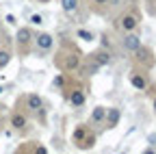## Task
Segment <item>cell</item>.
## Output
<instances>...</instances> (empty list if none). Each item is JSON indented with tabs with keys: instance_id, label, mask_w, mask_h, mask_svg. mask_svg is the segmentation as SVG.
I'll use <instances>...</instances> for the list:
<instances>
[{
	"instance_id": "cell-16",
	"label": "cell",
	"mask_w": 156,
	"mask_h": 154,
	"mask_svg": "<svg viewBox=\"0 0 156 154\" xmlns=\"http://www.w3.org/2000/svg\"><path fill=\"white\" fill-rule=\"evenodd\" d=\"M30 22L39 26V24H44V17H41V15H39V13H35V15H30Z\"/></svg>"
},
{
	"instance_id": "cell-11",
	"label": "cell",
	"mask_w": 156,
	"mask_h": 154,
	"mask_svg": "<svg viewBox=\"0 0 156 154\" xmlns=\"http://www.w3.org/2000/svg\"><path fill=\"white\" fill-rule=\"evenodd\" d=\"M61 9H63L65 13H76L78 0H61Z\"/></svg>"
},
{
	"instance_id": "cell-4",
	"label": "cell",
	"mask_w": 156,
	"mask_h": 154,
	"mask_svg": "<svg viewBox=\"0 0 156 154\" xmlns=\"http://www.w3.org/2000/svg\"><path fill=\"white\" fill-rule=\"evenodd\" d=\"M15 39H17V46H28V44L33 41V30H30L28 26H22V28L17 30Z\"/></svg>"
},
{
	"instance_id": "cell-12",
	"label": "cell",
	"mask_w": 156,
	"mask_h": 154,
	"mask_svg": "<svg viewBox=\"0 0 156 154\" xmlns=\"http://www.w3.org/2000/svg\"><path fill=\"white\" fill-rule=\"evenodd\" d=\"M11 126L17 128V130H20V128H24V126H26V117H24V115H20V113H15L13 117H11Z\"/></svg>"
},
{
	"instance_id": "cell-18",
	"label": "cell",
	"mask_w": 156,
	"mask_h": 154,
	"mask_svg": "<svg viewBox=\"0 0 156 154\" xmlns=\"http://www.w3.org/2000/svg\"><path fill=\"white\" fill-rule=\"evenodd\" d=\"M54 85L61 87V85H63V76H56V78H54Z\"/></svg>"
},
{
	"instance_id": "cell-22",
	"label": "cell",
	"mask_w": 156,
	"mask_h": 154,
	"mask_svg": "<svg viewBox=\"0 0 156 154\" xmlns=\"http://www.w3.org/2000/svg\"><path fill=\"white\" fill-rule=\"evenodd\" d=\"M154 111H156V100H154Z\"/></svg>"
},
{
	"instance_id": "cell-8",
	"label": "cell",
	"mask_w": 156,
	"mask_h": 154,
	"mask_svg": "<svg viewBox=\"0 0 156 154\" xmlns=\"http://www.w3.org/2000/svg\"><path fill=\"white\" fill-rule=\"evenodd\" d=\"M104 115H106V109L104 106H95L93 113H91V124H102L104 122Z\"/></svg>"
},
{
	"instance_id": "cell-23",
	"label": "cell",
	"mask_w": 156,
	"mask_h": 154,
	"mask_svg": "<svg viewBox=\"0 0 156 154\" xmlns=\"http://www.w3.org/2000/svg\"><path fill=\"white\" fill-rule=\"evenodd\" d=\"M0 109H2V106H0Z\"/></svg>"
},
{
	"instance_id": "cell-3",
	"label": "cell",
	"mask_w": 156,
	"mask_h": 154,
	"mask_svg": "<svg viewBox=\"0 0 156 154\" xmlns=\"http://www.w3.org/2000/svg\"><path fill=\"white\" fill-rule=\"evenodd\" d=\"M33 39H35L37 48H41V50H50L54 46V37L50 33H39L37 37H33Z\"/></svg>"
},
{
	"instance_id": "cell-15",
	"label": "cell",
	"mask_w": 156,
	"mask_h": 154,
	"mask_svg": "<svg viewBox=\"0 0 156 154\" xmlns=\"http://www.w3.org/2000/svg\"><path fill=\"white\" fill-rule=\"evenodd\" d=\"M85 134H87V128H85V126H78V128L74 130V139H76V141H83Z\"/></svg>"
},
{
	"instance_id": "cell-20",
	"label": "cell",
	"mask_w": 156,
	"mask_h": 154,
	"mask_svg": "<svg viewBox=\"0 0 156 154\" xmlns=\"http://www.w3.org/2000/svg\"><path fill=\"white\" fill-rule=\"evenodd\" d=\"M37 2H44V5H46V2H50V0H37Z\"/></svg>"
},
{
	"instance_id": "cell-1",
	"label": "cell",
	"mask_w": 156,
	"mask_h": 154,
	"mask_svg": "<svg viewBox=\"0 0 156 154\" xmlns=\"http://www.w3.org/2000/svg\"><path fill=\"white\" fill-rule=\"evenodd\" d=\"M143 44H141V37L139 35H134L132 30L128 33V35H124V39H122V48L124 50H128V52H134L136 48H141Z\"/></svg>"
},
{
	"instance_id": "cell-17",
	"label": "cell",
	"mask_w": 156,
	"mask_h": 154,
	"mask_svg": "<svg viewBox=\"0 0 156 154\" xmlns=\"http://www.w3.org/2000/svg\"><path fill=\"white\" fill-rule=\"evenodd\" d=\"M98 70H100V65H98V63H95V61H93V63H91V65H87V74H95V72H98Z\"/></svg>"
},
{
	"instance_id": "cell-21",
	"label": "cell",
	"mask_w": 156,
	"mask_h": 154,
	"mask_svg": "<svg viewBox=\"0 0 156 154\" xmlns=\"http://www.w3.org/2000/svg\"><path fill=\"white\" fill-rule=\"evenodd\" d=\"M2 91H5V89H2V87H0V95H2Z\"/></svg>"
},
{
	"instance_id": "cell-10",
	"label": "cell",
	"mask_w": 156,
	"mask_h": 154,
	"mask_svg": "<svg viewBox=\"0 0 156 154\" xmlns=\"http://www.w3.org/2000/svg\"><path fill=\"white\" fill-rule=\"evenodd\" d=\"M93 61L100 65V67H102V65H111V54H108V52H95V54H93Z\"/></svg>"
},
{
	"instance_id": "cell-9",
	"label": "cell",
	"mask_w": 156,
	"mask_h": 154,
	"mask_svg": "<svg viewBox=\"0 0 156 154\" xmlns=\"http://www.w3.org/2000/svg\"><path fill=\"white\" fill-rule=\"evenodd\" d=\"M69 102H72V106H83V104H85V93H83L80 89L72 91V95H69Z\"/></svg>"
},
{
	"instance_id": "cell-2",
	"label": "cell",
	"mask_w": 156,
	"mask_h": 154,
	"mask_svg": "<svg viewBox=\"0 0 156 154\" xmlns=\"http://www.w3.org/2000/svg\"><path fill=\"white\" fill-rule=\"evenodd\" d=\"M119 120H122V111H119V109H115V106L106 109V115H104L106 128H115L117 124H119Z\"/></svg>"
},
{
	"instance_id": "cell-14",
	"label": "cell",
	"mask_w": 156,
	"mask_h": 154,
	"mask_svg": "<svg viewBox=\"0 0 156 154\" xmlns=\"http://www.w3.org/2000/svg\"><path fill=\"white\" fill-rule=\"evenodd\" d=\"M9 61H11V54L7 50H0V70H5L9 65Z\"/></svg>"
},
{
	"instance_id": "cell-7",
	"label": "cell",
	"mask_w": 156,
	"mask_h": 154,
	"mask_svg": "<svg viewBox=\"0 0 156 154\" xmlns=\"http://www.w3.org/2000/svg\"><path fill=\"white\" fill-rule=\"evenodd\" d=\"M26 104H28V109H30V111H39V109L44 106V100L39 98L37 93H30L28 98H26Z\"/></svg>"
},
{
	"instance_id": "cell-13",
	"label": "cell",
	"mask_w": 156,
	"mask_h": 154,
	"mask_svg": "<svg viewBox=\"0 0 156 154\" xmlns=\"http://www.w3.org/2000/svg\"><path fill=\"white\" fill-rule=\"evenodd\" d=\"M76 37H80L83 41H93V33L91 30H85V28H78L76 30Z\"/></svg>"
},
{
	"instance_id": "cell-6",
	"label": "cell",
	"mask_w": 156,
	"mask_h": 154,
	"mask_svg": "<svg viewBox=\"0 0 156 154\" xmlns=\"http://www.w3.org/2000/svg\"><path fill=\"white\" fill-rule=\"evenodd\" d=\"M130 85H132L134 89H139V91H145V89H147V78H145V76H141V74H132V76H130Z\"/></svg>"
},
{
	"instance_id": "cell-5",
	"label": "cell",
	"mask_w": 156,
	"mask_h": 154,
	"mask_svg": "<svg viewBox=\"0 0 156 154\" xmlns=\"http://www.w3.org/2000/svg\"><path fill=\"white\" fill-rule=\"evenodd\" d=\"M136 24H139V20H136L134 15H124L122 20H119V26L126 30V33H130V30H134L136 28Z\"/></svg>"
},
{
	"instance_id": "cell-19",
	"label": "cell",
	"mask_w": 156,
	"mask_h": 154,
	"mask_svg": "<svg viewBox=\"0 0 156 154\" xmlns=\"http://www.w3.org/2000/svg\"><path fill=\"white\" fill-rule=\"evenodd\" d=\"M93 2H95V5H106L108 0H93Z\"/></svg>"
}]
</instances>
